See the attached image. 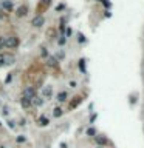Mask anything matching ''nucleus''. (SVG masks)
<instances>
[{
  "instance_id": "obj_8",
  "label": "nucleus",
  "mask_w": 144,
  "mask_h": 148,
  "mask_svg": "<svg viewBox=\"0 0 144 148\" xmlns=\"http://www.w3.org/2000/svg\"><path fill=\"white\" fill-rule=\"evenodd\" d=\"M58 100H59V102H65V100H67V93H64V91H62V93H59Z\"/></svg>"
},
{
  "instance_id": "obj_10",
  "label": "nucleus",
  "mask_w": 144,
  "mask_h": 148,
  "mask_svg": "<svg viewBox=\"0 0 144 148\" xmlns=\"http://www.w3.org/2000/svg\"><path fill=\"white\" fill-rule=\"evenodd\" d=\"M60 116H62V110H60V108H56V110H54V117H60Z\"/></svg>"
},
{
  "instance_id": "obj_7",
  "label": "nucleus",
  "mask_w": 144,
  "mask_h": 148,
  "mask_svg": "<svg viewBox=\"0 0 144 148\" xmlns=\"http://www.w3.org/2000/svg\"><path fill=\"white\" fill-rule=\"evenodd\" d=\"M22 107H23V108H29V107H31V99L22 97Z\"/></svg>"
},
{
  "instance_id": "obj_2",
  "label": "nucleus",
  "mask_w": 144,
  "mask_h": 148,
  "mask_svg": "<svg viewBox=\"0 0 144 148\" xmlns=\"http://www.w3.org/2000/svg\"><path fill=\"white\" fill-rule=\"evenodd\" d=\"M13 62H14V57L11 54H0V66L11 65Z\"/></svg>"
},
{
  "instance_id": "obj_9",
  "label": "nucleus",
  "mask_w": 144,
  "mask_h": 148,
  "mask_svg": "<svg viewBox=\"0 0 144 148\" xmlns=\"http://www.w3.org/2000/svg\"><path fill=\"white\" fill-rule=\"evenodd\" d=\"M39 123L45 127V125H48V119H47V117H40V119H39Z\"/></svg>"
},
{
  "instance_id": "obj_11",
  "label": "nucleus",
  "mask_w": 144,
  "mask_h": 148,
  "mask_svg": "<svg viewBox=\"0 0 144 148\" xmlns=\"http://www.w3.org/2000/svg\"><path fill=\"white\" fill-rule=\"evenodd\" d=\"M96 142H98V143H107V139H105V137H99V136H98V137H96Z\"/></svg>"
},
{
  "instance_id": "obj_1",
  "label": "nucleus",
  "mask_w": 144,
  "mask_h": 148,
  "mask_svg": "<svg viewBox=\"0 0 144 148\" xmlns=\"http://www.w3.org/2000/svg\"><path fill=\"white\" fill-rule=\"evenodd\" d=\"M19 45V39L16 36H8V37H5V46H8V48H16Z\"/></svg>"
},
{
  "instance_id": "obj_15",
  "label": "nucleus",
  "mask_w": 144,
  "mask_h": 148,
  "mask_svg": "<svg viewBox=\"0 0 144 148\" xmlns=\"http://www.w3.org/2000/svg\"><path fill=\"white\" fill-rule=\"evenodd\" d=\"M3 6H5V8H6V9H9V8H11V3H9V2H6V3H5V5H3Z\"/></svg>"
},
{
  "instance_id": "obj_3",
  "label": "nucleus",
  "mask_w": 144,
  "mask_h": 148,
  "mask_svg": "<svg viewBox=\"0 0 144 148\" xmlns=\"http://www.w3.org/2000/svg\"><path fill=\"white\" fill-rule=\"evenodd\" d=\"M23 97H26V99H34V97H36V90H34L33 86L25 88L23 90Z\"/></svg>"
},
{
  "instance_id": "obj_16",
  "label": "nucleus",
  "mask_w": 144,
  "mask_h": 148,
  "mask_svg": "<svg viewBox=\"0 0 144 148\" xmlns=\"http://www.w3.org/2000/svg\"><path fill=\"white\" fill-rule=\"evenodd\" d=\"M50 65H56V60L54 59H50Z\"/></svg>"
},
{
  "instance_id": "obj_13",
  "label": "nucleus",
  "mask_w": 144,
  "mask_h": 148,
  "mask_svg": "<svg viewBox=\"0 0 144 148\" xmlns=\"http://www.w3.org/2000/svg\"><path fill=\"white\" fill-rule=\"evenodd\" d=\"M5 46V37H0V48Z\"/></svg>"
},
{
  "instance_id": "obj_17",
  "label": "nucleus",
  "mask_w": 144,
  "mask_h": 148,
  "mask_svg": "<svg viewBox=\"0 0 144 148\" xmlns=\"http://www.w3.org/2000/svg\"><path fill=\"white\" fill-rule=\"evenodd\" d=\"M6 2H8V0H6Z\"/></svg>"
},
{
  "instance_id": "obj_4",
  "label": "nucleus",
  "mask_w": 144,
  "mask_h": 148,
  "mask_svg": "<svg viewBox=\"0 0 144 148\" xmlns=\"http://www.w3.org/2000/svg\"><path fill=\"white\" fill-rule=\"evenodd\" d=\"M31 23H33V26H37V28H39V26L44 25V17L42 16H36V17L33 19Z\"/></svg>"
},
{
  "instance_id": "obj_12",
  "label": "nucleus",
  "mask_w": 144,
  "mask_h": 148,
  "mask_svg": "<svg viewBox=\"0 0 144 148\" xmlns=\"http://www.w3.org/2000/svg\"><path fill=\"white\" fill-rule=\"evenodd\" d=\"M34 104H36V105H42V104H44V99H42V97H40V99H36V100H34Z\"/></svg>"
},
{
  "instance_id": "obj_5",
  "label": "nucleus",
  "mask_w": 144,
  "mask_h": 148,
  "mask_svg": "<svg viewBox=\"0 0 144 148\" xmlns=\"http://www.w3.org/2000/svg\"><path fill=\"white\" fill-rule=\"evenodd\" d=\"M51 94H53V86L47 85V86L42 90V96H44V97H51Z\"/></svg>"
},
{
  "instance_id": "obj_6",
  "label": "nucleus",
  "mask_w": 144,
  "mask_h": 148,
  "mask_svg": "<svg viewBox=\"0 0 144 148\" xmlns=\"http://www.w3.org/2000/svg\"><path fill=\"white\" fill-rule=\"evenodd\" d=\"M16 13H17V16H19V17H23L25 14L28 13V8H26V6H20V8H17Z\"/></svg>"
},
{
  "instance_id": "obj_14",
  "label": "nucleus",
  "mask_w": 144,
  "mask_h": 148,
  "mask_svg": "<svg viewBox=\"0 0 144 148\" xmlns=\"http://www.w3.org/2000/svg\"><path fill=\"white\" fill-rule=\"evenodd\" d=\"M94 133H96V131H94V130H93V128H88V131H87V134H88V136H90V134H92V136H93V134H94Z\"/></svg>"
}]
</instances>
